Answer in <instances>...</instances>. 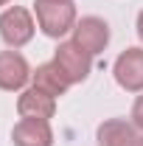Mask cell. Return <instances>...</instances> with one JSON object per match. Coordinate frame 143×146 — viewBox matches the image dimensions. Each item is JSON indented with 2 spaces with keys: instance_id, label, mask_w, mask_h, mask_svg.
<instances>
[{
  "instance_id": "cell-1",
  "label": "cell",
  "mask_w": 143,
  "mask_h": 146,
  "mask_svg": "<svg viewBox=\"0 0 143 146\" xmlns=\"http://www.w3.org/2000/svg\"><path fill=\"white\" fill-rule=\"evenodd\" d=\"M34 14L39 31L51 39H62L65 34H70L76 28V6L73 0H36L34 3Z\"/></svg>"
},
{
  "instance_id": "cell-2",
  "label": "cell",
  "mask_w": 143,
  "mask_h": 146,
  "mask_svg": "<svg viewBox=\"0 0 143 146\" xmlns=\"http://www.w3.org/2000/svg\"><path fill=\"white\" fill-rule=\"evenodd\" d=\"M34 17L25 6H9L3 14H0V39L9 45V48H23L34 39Z\"/></svg>"
},
{
  "instance_id": "cell-3",
  "label": "cell",
  "mask_w": 143,
  "mask_h": 146,
  "mask_svg": "<svg viewBox=\"0 0 143 146\" xmlns=\"http://www.w3.org/2000/svg\"><path fill=\"white\" fill-rule=\"evenodd\" d=\"M54 62L62 68V73L70 79V84H81L90 76V70H93V56H90L79 42H73V39H65V42L56 45Z\"/></svg>"
},
{
  "instance_id": "cell-4",
  "label": "cell",
  "mask_w": 143,
  "mask_h": 146,
  "mask_svg": "<svg viewBox=\"0 0 143 146\" xmlns=\"http://www.w3.org/2000/svg\"><path fill=\"white\" fill-rule=\"evenodd\" d=\"M118 87L126 93H143V48H126L112 65Z\"/></svg>"
},
{
  "instance_id": "cell-5",
  "label": "cell",
  "mask_w": 143,
  "mask_h": 146,
  "mask_svg": "<svg viewBox=\"0 0 143 146\" xmlns=\"http://www.w3.org/2000/svg\"><path fill=\"white\" fill-rule=\"evenodd\" d=\"M31 68L25 62V56L20 51H0V90L6 93H17L25 90V84L31 82Z\"/></svg>"
},
{
  "instance_id": "cell-6",
  "label": "cell",
  "mask_w": 143,
  "mask_h": 146,
  "mask_svg": "<svg viewBox=\"0 0 143 146\" xmlns=\"http://www.w3.org/2000/svg\"><path fill=\"white\" fill-rule=\"evenodd\" d=\"M73 42H79L90 56L104 54V48L109 45V25L101 17H81L73 28Z\"/></svg>"
},
{
  "instance_id": "cell-7",
  "label": "cell",
  "mask_w": 143,
  "mask_h": 146,
  "mask_svg": "<svg viewBox=\"0 0 143 146\" xmlns=\"http://www.w3.org/2000/svg\"><path fill=\"white\" fill-rule=\"evenodd\" d=\"M56 112V98L48 93L36 90L34 84L20 90L17 96V115L20 118H34V121H51Z\"/></svg>"
},
{
  "instance_id": "cell-8",
  "label": "cell",
  "mask_w": 143,
  "mask_h": 146,
  "mask_svg": "<svg viewBox=\"0 0 143 146\" xmlns=\"http://www.w3.org/2000/svg\"><path fill=\"white\" fill-rule=\"evenodd\" d=\"M138 138H140L138 127L126 118H107L95 129V143L98 146H135Z\"/></svg>"
},
{
  "instance_id": "cell-9",
  "label": "cell",
  "mask_w": 143,
  "mask_h": 146,
  "mask_svg": "<svg viewBox=\"0 0 143 146\" xmlns=\"http://www.w3.org/2000/svg\"><path fill=\"white\" fill-rule=\"evenodd\" d=\"M14 146H54V129L51 121H34V118H20L11 129Z\"/></svg>"
},
{
  "instance_id": "cell-10",
  "label": "cell",
  "mask_w": 143,
  "mask_h": 146,
  "mask_svg": "<svg viewBox=\"0 0 143 146\" xmlns=\"http://www.w3.org/2000/svg\"><path fill=\"white\" fill-rule=\"evenodd\" d=\"M31 84H34L36 90L48 93V96H65V93L70 90V79L62 73V68L56 65V62H45V65H39L34 73H31Z\"/></svg>"
},
{
  "instance_id": "cell-11",
  "label": "cell",
  "mask_w": 143,
  "mask_h": 146,
  "mask_svg": "<svg viewBox=\"0 0 143 146\" xmlns=\"http://www.w3.org/2000/svg\"><path fill=\"white\" fill-rule=\"evenodd\" d=\"M129 118H132V124L143 132V93L135 98V104H132V115H129Z\"/></svg>"
},
{
  "instance_id": "cell-12",
  "label": "cell",
  "mask_w": 143,
  "mask_h": 146,
  "mask_svg": "<svg viewBox=\"0 0 143 146\" xmlns=\"http://www.w3.org/2000/svg\"><path fill=\"white\" fill-rule=\"evenodd\" d=\"M135 28H138V36H140V42H143V9H140V14H138V23H135Z\"/></svg>"
},
{
  "instance_id": "cell-13",
  "label": "cell",
  "mask_w": 143,
  "mask_h": 146,
  "mask_svg": "<svg viewBox=\"0 0 143 146\" xmlns=\"http://www.w3.org/2000/svg\"><path fill=\"white\" fill-rule=\"evenodd\" d=\"M135 146H143V135H140V138H138V141H135Z\"/></svg>"
},
{
  "instance_id": "cell-14",
  "label": "cell",
  "mask_w": 143,
  "mask_h": 146,
  "mask_svg": "<svg viewBox=\"0 0 143 146\" xmlns=\"http://www.w3.org/2000/svg\"><path fill=\"white\" fill-rule=\"evenodd\" d=\"M0 6H9V0H0Z\"/></svg>"
}]
</instances>
